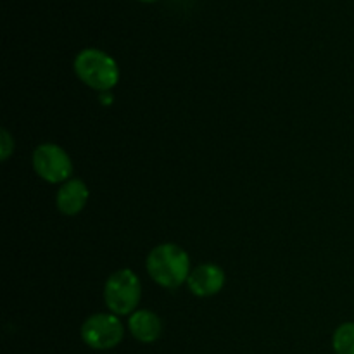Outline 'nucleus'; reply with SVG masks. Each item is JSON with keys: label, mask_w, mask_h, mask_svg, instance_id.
I'll use <instances>...</instances> for the list:
<instances>
[{"label": "nucleus", "mask_w": 354, "mask_h": 354, "mask_svg": "<svg viewBox=\"0 0 354 354\" xmlns=\"http://www.w3.org/2000/svg\"><path fill=\"white\" fill-rule=\"evenodd\" d=\"M145 266H147L149 277L165 289L180 287L189 280L190 272H192L190 258L185 249L171 242L156 245L149 252Z\"/></svg>", "instance_id": "obj_1"}, {"label": "nucleus", "mask_w": 354, "mask_h": 354, "mask_svg": "<svg viewBox=\"0 0 354 354\" xmlns=\"http://www.w3.org/2000/svg\"><path fill=\"white\" fill-rule=\"evenodd\" d=\"M75 73L86 86L99 92L114 88L120 82L118 62L100 48H83L75 57Z\"/></svg>", "instance_id": "obj_2"}, {"label": "nucleus", "mask_w": 354, "mask_h": 354, "mask_svg": "<svg viewBox=\"0 0 354 354\" xmlns=\"http://www.w3.org/2000/svg\"><path fill=\"white\" fill-rule=\"evenodd\" d=\"M142 297L140 280L137 273L130 268H121L114 272L104 286V301L111 313L118 317L131 315L137 311Z\"/></svg>", "instance_id": "obj_3"}, {"label": "nucleus", "mask_w": 354, "mask_h": 354, "mask_svg": "<svg viewBox=\"0 0 354 354\" xmlns=\"http://www.w3.org/2000/svg\"><path fill=\"white\" fill-rule=\"evenodd\" d=\"M80 334L88 348L107 351V349L116 348L123 341L124 327L118 315L97 313L83 322Z\"/></svg>", "instance_id": "obj_4"}, {"label": "nucleus", "mask_w": 354, "mask_h": 354, "mask_svg": "<svg viewBox=\"0 0 354 354\" xmlns=\"http://www.w3.org/2000/svg\"><path fill=\"white\" fill-rule=\"evenodd\" d=\"M33 168L45 182L64 183L71 178L73 161L61 145L47 142L33 151Z\"/></svg>", "instance_id": "obj_5"}, {"label": "nucleus", "mask_w": 354, "mask_h": 354, "mask_svg": "<svg viewBox=\"0 0 354 354\" xmlns=\"http://www.w3.org/2000/svg\"><path fill=\"white\" fill-rule=\"evenodd\" d=\"M225 272L214 263H203L190 272L187 286L197 297H211L225 287Z\"/></svg>", "instance_id": "obj_6"}, {"label": "nucleus", "mask_w": 354, "mask_h": 354, "mask_svg": "<svg viewBox=\"0 0 354 354\" xmlns=\"http://www.w3.org/2000/svg\"><path fill=\"white\" fill-rule=\"evenodd\" d=\"M88 197L90 192L85 182L78 178H69L59 189L57 196H55V206L66 216H75V214L82 213L83 207L88 203Z\"/></svg>", "instance_id": "obj_7"}, {"label": "nucleus", "mask_w": 354, "mask_h": 354, "mask_svg": "<svg viewBox=\"0 0 354 354\" xmlns=\"http://www.w3.org/2000/svg\"><path fill=\"white\" fill-rule=\"evenodd\" d=\"M128 330L142 344H152L161 337V318L151 310H137L128 318Z\"/></svg>", "instance_id": "obj_8"}, {"label": "nucleus", "mask_w": 354, "mask_h": 354, "mask_svg": "<svg viewBox=\"0 0 354 354\" xmlns=\"http://www.w3.org/2000/svg\"><path fill=\"white\" fill-rule=\"evenodd\" d=\"M332 348L335 354H354V322H348L335 328L332 335Z\"/></svg>", "instance_id": "obj_9"}, {"label": "nucleus", "mask_w": 354, "mask_h": 354, "mask_svg": "<svg viewBox=\"0 0 354 354\" xmlns=\"http://www.w3.org/2000/svg\"><path fill=\"white\" fill-rule=\"evenodd\" d=\"M12 151H14L12 137H10L7 130H2V152H0V158L6 161V159H9V156L12 154Z\"/></svg>", "instance_id": "obj_10"}, {"label": "nucleus", "mask_w": 354, "mask_h": 354, "mask_svg": "<svg viewBox=\"0 0 354 354\" xmlns=\"http://www.w3.org/2000/svg\"><path fill=\"white\" fill-rule=\"evenodd\" d=\"M140 2H156V0H140Z\"/></svg>", "instance_id": "obj_11"}]
</instances>
